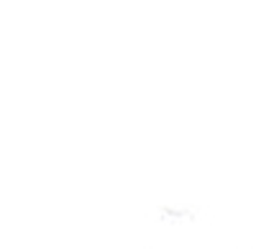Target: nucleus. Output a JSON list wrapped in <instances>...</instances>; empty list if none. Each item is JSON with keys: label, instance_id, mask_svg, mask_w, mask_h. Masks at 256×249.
Returning <instances> with one entry per match:
<instances>
[]
</instances>
